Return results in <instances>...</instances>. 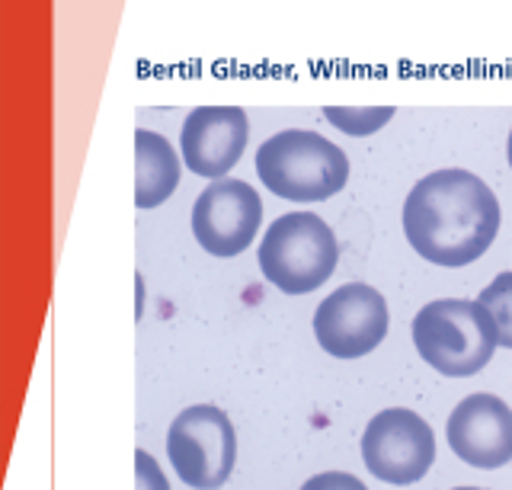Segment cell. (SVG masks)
I'll use <instances>...</instances> for the list:
<instances>
[{"label":"cell","mask_w":512,"mask_h":490,"mask_svg":"<svg viewBox=\"0 0 512 490\" xmlns=\"http://www.w3.org/2000/svg\"><path fill=\"white\" fill-rule=\"evenodd\" d=\"M500 231V202L471 170L445 167L423 177L404 202V234L429 263L468 266Z\"/></svg>","instance_id":"1"},{"label":"cell","mask_w":512,"mask_h":490,"mask_svg":"<svg viewBox=\"0 0 512 490\" xmlns=\"http://www.w3.org/2000/svg\"><path fill=\"white\" fill-rule=\"evenodd\" d=\"M256 173L279 199L324 202L349 180V161L324 135L308 129H285L263 141L256 151Z\"/></svg>","instance_id":"2"},{"label":"cell","mask_w":512,"mask_h":490,"mask_svg":"<svg viewBox=\"0 0 512 490\" xmlns=\"http://www.w3.org/2000/svg\"><path fill=\"white\" fill-rule=\"evenodd\" d=\"M413 343L439 375H477L496 353V324L480 302L442 298L413 318Z\"/></svg>","instance_id":"3"},{"label":"cell","mask_w":512,"mask_h":490,"mask_svg":"<svg viewBox=\"0 0 512 490\" xmlns=\"http://www.w3.org/2000/svg\"><path fill=\"white\" fill-rule=\"evenodd\" d=\"M340 247L333 228L314 212H288L269 225L260 244V270L285 295L320 289L333 276Z\"/></svg>","instance_id":"4"},{"label":"cell","mask_w":512,"mask_h":490,"mask_svg":"<svg viewBox=\"0 0 512 490\" xmlns=\"http://www.w3.org/2000/svg\"><path fill=\"white\" fill-rule=\"evenodd\" d=\"M170 462L180 481L196 490H218L237 462V433L231 417L215 404L186 407L167 433Z\"/></svg>","instance_id":"5"},{"label":"cell","mask_w":512,"mask_h":490,"mask_svg":"<svg viewBox=\"0 0 512 490\" xmlns=\"http://www.w3.org/2000/svg\"><path fill=\"white\" fill-rule=\"evenodd\" d=\"M362 458L378 481L413 484L426 478L436 462V436L420 414L407 407H391L365 426Z\"/></svg>","instance_id":"6"},{"label":"cell","mask_w":512,"mask_h":490,"mask_svg":"<svg viewBox=\"0 0 512 490\" xmlns=\"http://www.w3.org/2000/svg\"><path fill=\"white\" fill-rule=\"evenodd\" d=\"M388 334V302L365 282H346L314 311V337L336 359H359L378 350Z\"/></svg>","instance_id":"7"},{"label":"cell","mask_w":512,"mask_h":490,"mask_svg":"<svg viewBox=\"0 0 512 490\" xmlns=\"http://www.w3.org/2000/svg\"><path fill=\"white\" fill-rule=\"evenodd\" d=\"M263 221V199L244 180L221 177L192 205V234L212 257H237L253 244Z\"/></svg>","instance_id":"8"},{"label":"cell","mask_w":512,"mask_h":490,"mask_svg":"<svg viewBox=\"0 0 512 490\" xmlns=\"http://www.w3.org/2000/svg\"><path fill=\"white\" fill-rule=\"evenodd\" d=\"M250 122L240 106H199L192 109L180 132V151L186 170L208 180L228 177L247 148Z\"/></svg>","instance_id":"9"},{"label":"cell","mask_w":512,"mask_h":490,"mask_svg":"<svg viewBox=\"0 0 512 490\" xmlns=\"http://www.w3.org/2000/svg\"><path fill=\"white\" fill-rule=\"evenodd\" d=\"M448 446L474 468H503L512 462V407L496 394H471L448 417Z\"/></svg>","instance_id":"10"},{"label":"cell","mask_w":512,"mask_h":490,"mask_svg":"<svg viewBox=\"0 0 512 490\" xmlns=\"http://www.w3.org/2000/svg\"><path fill=\"white\" fill-rule=\"evenodd\" d=\"M180 154L164 135L138 129L135 132V205L154 209L167 202L180 186Z\"/></svg>","instance_id":"11"},{"label":"cell","mask_w":512,"mask_h":490,"mask_svg":"<svg viewBox=\"0 0 512 490\" xmlns=\"http://www.w3.org/2000/svg\"><path fill=\"white\" fill-rule=\"evenodd\" d=\"M477 302L490 311V318L496 324V340H500V346L512 350V270L496 276L490 286L480 292Z\"/></svg>","instance_id":"12"},{"label":"cell","mask_w":512,"mask_h":490,"mask_svg":"<svg viewBox=\"0 0 512 490\" xmlns=\"http://www.w3.org/2000/svg\"><path fill=\"white\" fill-rule=\"evenodd\" d=\"M324 116L346 135H372L381 129V125H388V119L394 116V106H362V109L327 106Z\"/></svg>","instance_id":"13"},{"label":"cell","mask_w":512,"mask_h":490,"mask_svg":"<svg viewBox=\"0 0 512 490\" xmlns=\"http://www.w3.org/2000/svg\"><path fill=\"white\" fill-rule=\"evenodd\" d=\"M301 490H368V487L346 471H324V474H317V478L304 481Z\"/></svg>","instance_id":"14"},{"label":"cell","mask_w":512,"mask_h":490,"mask_svg":"<svg viewBox=\"0 0 512 490\" xmlns=\"http://www.w3.org/2000/svg\"><path fill=\"white\" fill-rule=\"evenodd\" d=\"M135 465H138V490H170L164 471H160V465L148 452H138Z\"/></svg>","instance_id":"15"},{"label":"cell","mask_w":512,"mask_h":490,"mask_svg":"<svg viewBox=\"0 0 512 490\" xmlns=\"http://www.w3.org/2000/svg\"><path fill=\"white\" fill-rule=\"evenodd\" d=\"M506 154H509V167H512V132H509V145H506Z\"/></svg>","instance_id":"16"},{"label":"cell","mask_w":512,"mask_h":490,"mask_svg":"<svg viewBox=\"0 0 512 490\" xmlns=\"http://www.w3.org/2000/svg\"><path fill=\"white\" fill-rule=\"evenodd\" d=\"M455 490H484V487H455Z\"/></svg>","instance_id":"17"}]
</instances>
